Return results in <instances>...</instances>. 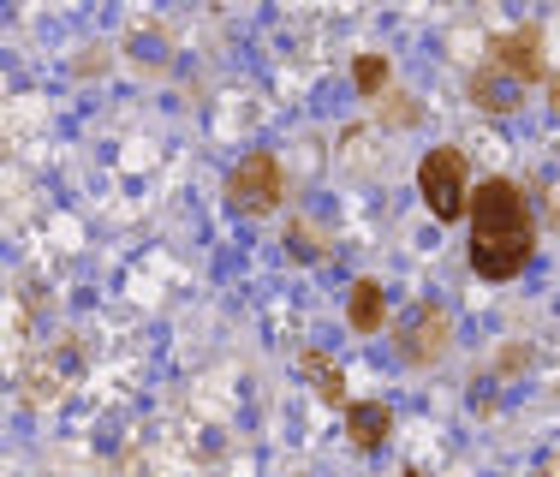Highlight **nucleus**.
<instances>
[{
	"label": "nucleus",
	"mask_w": 560,
	"mask_h": 477,
	"mask_svg": "<svg viewBox=\"0 0 560 477\" xmlns=\"http://www.w3.org/2000/svg\"><path fill=\"white\" fill-rule=\"evenodd\" d=\"M530 245H537V228H530L518 185L483 179L471 191V269L483 281H513L530 263Z\"/></svg>",
	"instance_id": "1"
},
{
	"label": "nucleus",
	"mask_w": 560,
	"mask_h": 477,
	"mask_svg": "<svg viewBox=\"0 0 560 477\" xmlns=\"http://www.w3.org/2000/svg\"><path fill=\"white\" fill-rule=\"evenodd\" d=\"M418 191H423V203H430V216H442V221L465 216V197H471V191H465V155L453 150V143H442V150L423 155Z\"/></svg>",
	"instance_id": "2"
},
{
	"label": "nucleus",
	"mask_w": 560,
	"mask_h": 477,
	"mask_svg": "<svg viewBox=\"0 0 560 477\" xmlns=\"http://www.w3.org/2000/svg\"><path fill=\"white\" fill-rule=\"evenodd\" d=\"M280 191H287V179H280V162L269 150H250L245 162L233 167V179H226V197H233V209H245V216L280 209Z\"/></svg>",
	"instance_id": "3"
},
{
	"label": "nucleus",
	"mask_w": 560,
	"mask_h": 477,
	"mask_svg": "<svg viewBox=\"0 0 560 477\" xmlns=\"http://www.w3.org/2000/svg\"><path fill=\"white\" fill-rule=\"evenodd\" d=\"M453 340V316L442 304H411V316L399 323V358L406 364H435Z\"/></svg>",
	"instance_id": "4"
},
{
	"label": "nucleus",
	"mask_w": 560,
	"mask_h": 477,
	"mask_svg": "<svg viewBox=\"0 0 560 477\" xmlns=\"http://www.w3.org/2000/svg\"><path fill=\"white\" fill-rule=\"evenodd\" d=\"M495 66H501V72H513L518 84L542 78V36L530 31V24H525V31H513V36H501V43H495Z\"/></svg>",
	"instance_id": "5"
},
{
	"label": "nucleus",
	"mask_w": 560,
	"mask_h": 477,
	"mask_svg": "<svg viewBox=\"0 0 560 477\" xmlns=\"http://www.w3.org/2000/svg\"><path fill=\"white\" fill-rule=\"evenodd\" d=\"M518 96H525V84H518L513 72H501L495 60L477 66V72H471V102H483V108L506 114V108H518Z\"/></svg>",
	"instance_id": "6"
},
{
	"label": "nucleus",
	"mask_w": 560,
	"mask_h": 477,
	"mask_svg": "<svg viewBox=\"0 0 560 477\" xmlns=\"http://www.w3.org/2000/svg\"><path fill=\"white\" fill-rule=\"evenodd\" d=\"M388 430H394V412H388L382 400L346 406V435H352L358 447H382V442H388Z\"/></svg>",
	"instance_id": "7"
},
{
	"label": "nucleus",
	"mask_w": 560,
	"mask_h": 477,
	"mask_svg": "<svg viewBox=\"0 0 560 477\" xmlns=\"http://www.w3.org/2000/svg\"><path fill=\"white\" fill-rule=\"evenodd\" d=\"M382 311H388L382 287H376V281H358V287H352V299H346V316H352V328H358V335H376Z\"/></svg>",
	"instance_id": "8"
},
{
	"label": "nucleus",
	"mask_w": 560,
	"mask_h": 477,
	"mask_svg": "<svg viewBox=\"0 0 560 477\" xmlns=\"http://www.w3.org/2000/svg\"><path fill=\"white\" fill-rule=\"evenodd\" d=\"M299 370L316 382V394H323L328 406H340V400H346V376H340V364H335V358H323V352H304V358H299Z\"/></svg>",
	"instance_id": "9"
},
{
	"label": "nucleus",
	"mask_w": 560,
	"mask_h": 477,
	"mask_svg": "<svg viewBox=\"0 0 560 477\" xmlns=\"http://www.w3.org/2000/svg\"><path fill=\"white\" fill-rule=\"evenodd\" d=\"M352 78H358V90H370V96H376V90L388 84V60H382V55H364V60L352 66Z\"/></svg>",
	"instance_id": "10"
},
{
	"label": "nucleus",
	"mask_w": 560,
	"mask_h": 477,
	"mask_svg": "<svg viewBox=\"0 0 560 477\" xmlns=\"http://www.w3.org/2000/svg\"><path fill=\"white\" fill-rule=\"evenodd\" d=\"M542 477H560V459H549V466H542Z\"/></svg>",
	"instance_id": "11"
},
{
	"label": "nucleus",
	"mask_w": 560,
	"mask_h": 477,
	"mask_svg": "<svg viewBox=\"0 0 560 477\" xmlns=\"http://www.w3.org/2000/svg\"><path fill=\"white\" fill-rule=\"evenodd\" d=\"M549 96H555V114H560V78H555V90H549Z\"/></svg>",
	"instance_id": "12"
},
{
	"label": "nucleus",
	"mask_w": 560,
	"mask_h": 477,
	"mask_svg": "<svg viewBox=\"0 0 560 477\" xmlns=\"http://www.w3.org/2000/svg\"><path fill=\"white\" fill-rule=\"evenodd\" d=\"M406 477H430V472H418V466H411V472H406Z\"/></svg>",
	"instance_id": "13"
}]
</instances>
